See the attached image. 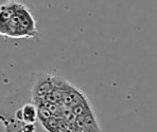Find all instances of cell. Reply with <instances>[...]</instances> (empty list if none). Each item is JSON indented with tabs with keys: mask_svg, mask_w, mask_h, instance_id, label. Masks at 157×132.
Listing matches in <instances>:
<instances>
[{
	"mask_svg": "<svg viewBox=\"0 0 157 132\" xmlns=\"http://www.w3.org/2000/svg\"><path fill=\"white\" fill-rule=\"evenodd\" d=\"M21 108L22 123L24 124H35L38 119V110L34 104H25Z\"/></svg>",
	"mask_w": 157,
	"mask_h": 132,
	"instance_id": "3957f363",
	"label": "cell"
},
{
	"mask_svg": "<svg viewBox=\"0 0 157 132\" xmlns=\"http://www.w3.org/2000/svg\"><path fill=\"white\" fill-rule=\"evenodd\" d=\"M54 85V79L49 74H39L33 87V99H43L51 93Z\"/></svg>",
	"mask_w": 157,
	"mask_h": 132,
	"instance_id": "7a4b0ae2",
	"label": "cell"
},
{
	"mask_svg": "<svg viewBox=\"0 0 157 132\" xmlns=\"http://www.w3.org/2000/svg\"><path fill=\"white\" fill-rule=\"evenodd\" d=\"M36 127L35 124H22V126L20 127L19 132H35Z\"/></svg>",
	"mask_w": 157,
	"mask_h": 132,
	"instance_id": "277c9868",
	"label": "cell"
},
{
	"mask_svg": "<svg viewBox=\"0 0 157 132\" xmlns=\"http://www.w3.org/2000/svg\"><path fill=\"white\" fill-rule=\"evenodd\" d=\"M38 34L36 21L29 8L18 0L0 4V36L6 38H34Z\"/></svg>",
	"mask_w": 157,
	"mask_h": 132,
	"instance_id": "6da1fadb",
	"label": "cell"
}]
</instances>
